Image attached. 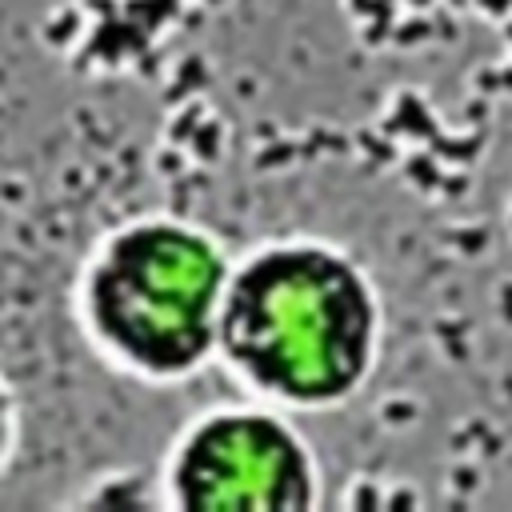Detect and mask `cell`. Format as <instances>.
Segmentation results:
<instances>
[{
	"mask_svg": "<svg viewBox=\"0 0 512 512\" xmlns=\"http://www.w3.org/2000/svg\"><path fill=\"white\" fill-rule=\"evenodd\" d=\"M384 352V300L368 268L308 232L232 256L216 364L256 400L332 412L356 400Z\"/></svg>",
	"mask_w": 512,
	"mask_h": 512,
	"instance_id": "6da1fadb",
	"label": "cell"
},
{
	"mask_svg": "<svg viewBox=\"0 0 512 512\" xmlns=\"http://www.w3.org/2000/svg\"><path fill=\"white\" fill-rule=\"evenodd\" d=\"M232 252L196 220L144 212L104 228L72 284L84 344L120 376L176 388L216 364Z\"/></svg>",
	"mask_w": 512,
	"mask_h": 512,
	"instance_id": "7a4b0ae2",
	"label": "cell"
},
{
	"mask_svg": "<svg viewBox=\"0 0 512 512\" xmlns=\"http://www.w3.org/2000/svg\"><path fill=\"white\" fill-rule=\"evenodd\" d=\"M160 504L180 512H300L324 496V468L288 408L220 400L200 408L156 464Z\"/></svg>",
	"mask_w": 512,
	"mask_h": 512,
	"instance_id": "3957f363",
	"label": "cell"
}]
</instances>
